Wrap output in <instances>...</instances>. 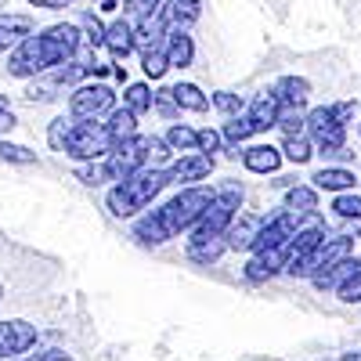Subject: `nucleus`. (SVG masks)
<instances>
[{
    "instance_id": "nucleus-1",
    "label": "nucleus",
    "mask_w": 361,
    "mask_h": 361,
    "mask_svg": "<svg viewBox=\"0 0 361 361\" xmlns=\"http://www.w3.org/2000/svg\"><path fill=\"white\" fill-rule=\"evenodd\" d=\"M357 105L354 102H336V105H318L307 112V137L314 141V148L329 159H347L350 152L343 148L347 141V123L354 119Z\"/></svg>"
},
{
    "instance_id": "nucleus-2",
    "label": "nucleus",
    "mask_w": 361,
    "mask_h": 361,
    "mask_svg": "<svg viewBox=\"0 0 361 361\" xmlns=\"http://www.w3.org/2000/svg\"><path fill=\"white\" fill-rule=\"evenodd\" d=\"M170 185V173L166 170H137V173H130L127 180H116V188H109V209L116 217H134V214H141V209H148L152 206V199L163 192Z\"/></svg>"
},
{
    "instance_id": "nucleus-3",
    "label": "nucleus",
    "mask_w": 361,
    "mask_h": 361,
    "mask_svg": "<svg viewBox=\"0 0 361 361\" xmlns=\"http://www.w3.org/2000/svg\"><path fill=\"white\" fill-rule=\"evenodd\" d=\"M112 148H116V141L102 119H73V130H69L62 156H69L76 163H94V159H105Z\"/></svg>"
},
{
    "instance_id": "nucleus-4",
    "label": "nucleus",
    "mask_w": 361,
    "mask_h": 361,
    "mask_svg": "<svg viewBox=\"0 0 361 361\" xmlns=\"http://www.w3.org/2000/svg\"><path fill=\"white\" fill-rule=\"evenodd\" d=\"M209 199H214V192H206V188H195V185H192V188H185V192H177V195H173L166 206H159V209H163V217H166L170 231L180 235V231H192V228L202 221Z\"/></svg>"
},
{
    "instance_id": "nucleus-5",
    "label": "nucleus",
    "mask_w": 361,
    "mask_h": 361,
    "mask_svg": "<svg viewBox=\"0 0 361 361\" xmlns=\"http://www.w3.org/2000/svg\"><path fill=\"white\" fill-rule=\"evenodd\" d=\"M238 209H243V188L238 185H221L209 199L202 221L192 228V231H206V235H224L231 228V221L238 217Z\"/></svg>"
},
{
    "instance_id": "nucleus-6",
    "label": "nucleus",
    "mask_w": 361,
    "mask_h": 361,
    "mask_svg": "<svg viewBox=\"0 0 361 361\" xmlns=\"http://www.w3.org/2000/svg\"><path fill=\"white\" fill-rule=\"evenodd\" d=\"M148 163H152V137H141V134H134L123 145H116L112 152L105 156V166H109L112 180H127L130 173L145 170Z\"/></svg>"
},
{
    "instance_id": "nucleus-7",
    "label": "nucleus",
    "mask_w": 361,
    "mask_h": 361,
    "mask_svg": "<svg viewBox=\"0 0 361 361\" xmlns=\"http://www.w3.org/2000/svg\"><path fill=\"white\" fill-rule=\"evenodd\" d=\"M347 257H354V238H347V235H325L318 243V250L304 260V267L296 271V279H318V275H325V271H333L336 264H343Z\"/></svg>"
},
{
    "instance_id": "nucleus-8",
    "label": "nucleus",
    "mask_w": 361,
    "mask_h": 361,
    "mask_svg": "<svg viewBox=\"0 0 361 361\" xmlns=\"http://www.w3.org/2000/svg\"><path fill=\"white\" fill-rule=\"evenodd\" d=\"M116 109V94L109 83H83L69 98V116L73 119H109Z\"/></svg>"
},
{
    "instance_id": "nucleus-9",
    "label": "nucleus",
    "mask_w": 361,
    "mask_h": 361,
    "mask_svg": "<svg viewBox=\"0 0 361 361\" xmlns=\"http://www.w3.org/2000/svg\"><path fill=\"white\" fill-rule=\"evenodd\" d=\"M47 69H54V66H51V54H47L40 33H37V37H25V40L8 54V73L18 76V80L40 76V73H47Z\"/></svg>"
},
{
    "instance_id": "nucleus-10",
    "label": "nucleus",
    "mask_w": 361,
    "mask_h": 361,
    "mask_svg": "<svg viewBox=\"0 0 361 361\" xmlns=\"http://www.w3.org/2000/svg\"><path fill=\"white\" fill-rule=\"evenodd\" d=\"M33 343H37V325H29L22 318L0 322V361H15L18 354H25Z\"/></svg>"
},
{
    "instance_id": "nucleus-11",
    "label": "nucleus",
    "mask_w": 361,
    "mask_h": 361,
    "mask_svg": "<svg viewBox=\"0 0 361 361\" xmlns=\"http://www.w3.org/2000/svg\"><path fill=\"white\" fill-rule=\"evenodd\" d=\"M325 238V231L318 224H307V228H300L293 238H289V246H286V271L296 279V271L304 267V260L318 250V243Z\"/></svg>"
},
{
    "instance_id": "nucleus-12",
    "label": "nucleus",
    "mask_w": 361,
    "mask_h": 361,
    "mask_svg": "<svg viewBox=\"0 0 361 361\" xmlns=\"http://www.w3.org/2000/svg\"><path fill=\"white\" fill-rule=\"evenodd\" d=\"M199 15H202L199 0H163V8H159V18L166 25V33H188V29L199 22Z\"/></svg>"
},
{
    "instance_id": "nucleus-13",
    "label": "nucleus",
    "mask_w": 361,
    "mask_h": 361,
    "mask_svg": "<svg viewBox=\"0 0 361 361\" xmlns=\"http://www.w3.org/2000/svg\"><path fill=\"white\" fill-rule=\"evenodd\" d=\"M170 180H185V185H195V180H206L209 173H214V156H206V152H188V156H180L170 170Z\"/></svg>"
},
{
    "instance_id": "nucleus-14",
    "label": "nucleus",
    "mask_w": 361,
    "mask_h": 361,
    "mask_svg": "<svg viewBox=\"0 0 361 361\" xmlns=\"http://www.w3.org/2000/svg\"><path fill=\"white\" fill-rule=\"evenodd\" d=\"M134 238L145 243V246H159V243H170V238H177V235L170 231L163 209H148V214L137 217V224H134Z\"/></svg>"
},
{
    "instance_id": "nucleus-15",
    "label": "nucleus",
    "mask_w": 361,
    "mask_h": 361,
    "mask_svg": "<svg viewBox=\"0 0 361 361\" xmlns=\"http://www.w3.org/2000/svg\"><path fill=\"white\" fill-rule=\"evenodd\" d=\"M25 37H33V18H29V15H15V11L0 15V54L15 51Z\"/></svg>"
},
{
    "instance_id": "nucleus-16",
    "label": "nucleus",
    "mask_w": 361,
    "mask_h": 361,
    "mask_svg": "<svg viewBox=\"0 0 361 361\" xmlns=\"http://www.w3.org/2000/svg\"><path fill=\"white\" fill-rule=\"evenodd\" d=\"M260 228H264L260 217H253V214H238V217L231 221V228L224 231L228 250H253V243L260 238Z\"/></svg>"
},
{
    "instance_id": "nucleus-17",
    "label": "nucleus",
    "mask_w": 361,
    "mask_h": 361,
    "mask_svg": "<svg viewBox=\"0 0 361 361\" xmlns=\"http://www.w3.org/2000/svg\"><path fill=\"white\" fill-rule=\"evenodd\" d=\"M228 253V243L224 235H206V231H192L188 238V260L195 264H217L221 257Z\"/></svg>"
},
{
    "instance_id": "nucleus-18",
    "label": "nucleus",
    "mask_w": 361,
    "mask_h": 361,
    "mask_svg": "<svg viewBox=\"0 0 361 361\" xmlns=\"http://www.w3.org/2000/svg\"><path fill=\"white\" fill-rule=\"evenodd\" d=\"M166 25H163V18L159 15H148V18H141L137 25H134V51L145 58L148 51H156V47H163L166 44Z\"/></svg>"
},
{
    "instance_id": "nucleus-19",
    "label": "nucleus",
    "mask_w": 361,
    "mask_h": 361,
    "mask_svg": "<svg viewBox=\"0 0 361 361\" xmlns=\"http://www.w3.org/2000/svg\"><path fill=\"white\" fill-rule=\"evenodd\" d=\"M279 271H286V246H279V250H260V253L246 264V279H250V282H267V279H275Z\"/></svg>"
},
{
    "instance_id": "nucleus-20",
    "label": "nucleus",
    "mask_w": 361,
    "mask_h": 361,
    "mask_svg": "<svg viewBox=\"0 0 361 361\" xmlns=\"http://www.w3.org/2000/svg\"><path fill=\"white\" fill-rule=\"evenodd\" d=\"M271 94L279 98L282 109H304L307 98H311V83L304 76H282L275 87H271Z\"/></svg>"
},
{
    "instance_id": "nucleus-21",
    "label": "nucleus",
    "mask_w": 361,
    "mask_h": 361,
    "mask_svg": "<svg viewBox=\"0 0 361 361\" xmlns=\"http://www.w3.org/2000/svg\"><path fill=\"white\" fill-rule=\"evenodd\" d=\"M105 47L116 62H123V58L134 51V22L130 18H116L112 25H105Z\"/></svg>"
},
{
    "instance_id": "nucleus-22",
    "label": "nucleus",
    "mask_w": 361,
    "mask_h": 361,
    "mask_svg": "<svg viewBox=\"0 0 361 361\" xmlns=\"http://www.w3.org/2000/svg\"><path fill=\"white\" fill-rule=\"evenodd\" d=\"M279 112H282V105H279V98L271 94V90H260V94L246 105V116L253 119V127L257 130H271L279 123Z\"/></svg>"
},
{
    "instance_id": "nucleus-23",
    "label": "nucleus",
    "mask_w": 361,
    "mask_h": 361,
    "mask_svg": "<svg viewBox=\"0 0 361 361\" xmlns=\"http://www.w3.org/2000/svg\"><path fill=\"white\" fill-rule=\"evenodd\" d=\"M243 163L253 173H275L282 166V148H275V145H250L243 152Z\"/></svg>"
},
{
    "instance_id": "nucleus-24",
    "label": "nucleus",
    "mask_w": 361,
    "mask_h": 361,
    "mask_svg": "<svg viewBox=\"0 0 361 361\" xmlns=\"http://www.w3.org/2000/svg\"><path fill=\"white\" fill-rule=\"evenodd\" d=\"M357 271H361V257H347L343 264H336L333 271H325V275H318V279H311L314 282V289H329V293H340L354 275H357Z\"/></svg>"
},
{
    "instance_id": "nucleus-25",
    "label": "nucleus",
    "mask_w": 361,
    "mask_h": 361,
    "mask_svg": "<svg viewBox=\"0 0 361 361\" xmlns=\"http://www.w3.org/2000/svg\"><path fill=\"white\" fill-rule=\"evenodd\" d=\"M311 185L318 188V192H350L354 188V173L350 170H343V166H325V170H318L314 177H311Z\"/></svg>"
},
{
    "instance_id": "nucleus-26",
    "label": "nucleus",
    "mask_w": 361,
    "mask_h": 361,
    "mask_svg": "<svg viewBox=\"0 0 361 361\" xmlns=\"http://www.w3.org/2000/svg\"><path fill=\"white\" fill-rule=\"evenodd\" d=\"M166 58H170V69H188L192 58H195V40L188 33H170L166 37Z\"/></svg>"
},
{
    "instance_id": "nucleus-27",
    "label": "nucleus",
    "mask_w": 361,
    "mask_h": 361,
    "mask_svg": "<svg viewBox=\"0 0 361 361\" xmlns=\"http://www.w3.org/2000/svg\"><path fill=\"white\" fill-rule=\"evenodd\" d=\"M286 209L296 217H311L318 209V188L314 185H293L286 195Z\"/></svg>"
},
{
    "instance_id": "nucleus-28",
    "label": "nucleus",
    "mask_w": 361,
    "mask_h": 361,
    "mask_svg": "<svg viewBox=\"0 0 361 361\" xmlns=\"http://www.w3.org/2000/svg\"><path fill=\"white\" fill-rule=\"evenodd\" d=\"M105 127H109V134H112L116 145H123V141H130V137L137 134V116H134L127 105H123V109H112L109 119H105Z\"/></svg>"
},
{
    "instance_id": "nucleus-29",
    "label": "nucleus",
    "mask_w": 361,
    "mask_h": 361,
    "mask_svg": "<svg viewBox=\"0 0 361 361\" xmlns=\"http://www.w3.org/2000/svg\"><path fill=\"white\" fill-rule=\"evenodd\" d=\"M163 141L170 145V152H185V156H188V152H199V130H192V127H185V123H173Z\"/></svg>"
},
{
    "instance_id": "nucleus-30",
    "label": "nucleus",
    "mask_w": 361,
    "mask_h": 361,
    "mask_svg": "<svg viewBox=\"0 0 361 361\" xmlns=\"http://www.w3.org/2000/svg\"><path fill=\"white\" fill-rule=\"evenodd\" d=\"M170 94H173L177 109H188V112H202L209 105V98L202 94L195 83H177V87H170Z\"/></svg>"
},
{
    "instance_id": "nucleus-31",
    "label": "nucleus",
    "mask_w": 361,
    "mask_h": 361,
    "mask_svg": "<svg viewBox=\"0 0 361 361\" xmlns=\"http://www.w3.org/2000/svg\"><path fill=\"white\" fill-rule=\"evenodd\" d=\"M152 102H156V94L148 90V83H130V87L123 90V105H127L134 116L148 112V109H152Z\"/></svg>"
},
{
    "instance_id": "nucleus-32",
    "label": "nucleus",
    "mask_w": 361,
    "mask_h": 361,
    "mask_svg": "<svg viewBox=\"0 0 361 361\" xmlns=\"http://www.w3.org/2000/svg\"><path fill=\"white\" fill-rule=\"evenodd\" d=\"M257 134V127H253V119L243 112V116H235V119H228L224 123V130H221V137L228 141V145H243L246 137H253Z\"/></svg>"
},
{
    "instance_id": "nucleus-33",
    "label": "nucleus",
    "mask_w": 361,
    "mask_h": 361,
    "mask_svg": "<svg viewBox=\"0 0 361 361\" xmlns=\"http://www.w3.org/2000/svg\"><path fill=\"white\" fill-rule=\"evenodd\" d=\"M286 137H300V134H307V112L304 109H282L279 112V123Z\"/></svg>"
},
{
    "instance_id": "nucleus-34",
    "label": "nucleus",
    "mask_w": 361,
    "mask_h": 361,
    "mask_svg": "<svg viewBox=\"0 0 361 361\" xmlns=\"http://www.w3.org/2000/svg\"><path fill=\"white\" fill-rule=\"evenodd\" d=\"M282 156H286L289 163H307V159L314 156V141H311L307 134H300V137H286Z\"/></svg>"
},
{
    "instance_id": "nucleus-35",
    "label": "nucleus",
    "mask_w": 361,
    "mask_h": 361,
    "mask_svg": "<svg viewBox=\"0 0 361 361\" xmlns=\"http://www.w3.org/2000/svg\"><path fill=\"white\" fill-rule=\"evenodd\" d=\"M69 130H73V116H58V119H51V127H47V145L54 148V152H66Z\"/></svg>"
},
{
    "instance_id": "nucleus-36",
    "label": "nucleus",
    "mask_w": 361,
    "mask_h": 361,
    "mask_svg": "<svg viewBox=\"0 0 361 361\" xmlns=\"http://www.w3.org/2000/svg\"><path fill=\"white\" fill-rule=\"evenodd\" d=\"M141 69H145V76L148 80H159L166 69H170V58H166V44L163 47H156V51H148L145 58H141Z\"/></svg>"
},
{
    "instance_id": "nucleus-37",
    "label": "nucleus",
    "mask_w": 361,
    "mask_h": 361,
    "mask_svg": "<svg viewBox=\"0 0 361 361\" xmlns=\"http://www.w3.org/2000/svg\"><path fill=\"white\" fill-rule=\"evenodd\" d=\"M0 159H4V163H18V166H29V163H37V152H29L25 145L0 141Z\"/></svg>"
},
{
    "instance_id": "nucleus-38",
    "label": "nucleus",
    "mask_w": 361,
    "mask_h": 361,
    "mask_svg": "<svg viewBox=\"0 0 361 361\" xmlns=\"http://www.w3.org/2000/svg\"><path fill=\"white\" fill-rule=\"evenodd\" d=\"M333 209H336V217H343V221L361 217V195H354V192H340V195L333 199Z\"/></svg>"
},
{
    "instance_id": "nucleus-39",
    "label": "nucleus",
    "mask_w": 361,
    "mask_h": 361,
    "mask_svg": "<svg viewBox=\"0 0 361 361\" xmlns=\"http://www.w3.org/2000/svg\"><path fill=\"white\" fill-rule=\"evenodd\" d=\"M214 105H217V112H224L228 119H235V116H243V112H246L243 98L231 94V90H217V94H214Z\"/></svg>"
},
{
    "instance_id": "nucleus-40",
    "label": "nucleus",
    "mask_w": 361,
    "mask_h": 361,
    "mask_svg": "<svg viewBox=\"0 0 361 361\" xmlns=\"http://www.w3.org/2000/svg\"><path fill=\"white\" fill-rule=\"evenodd\" d=\"M76 177L83 180V185H90V188H98V185H105V180H112V177H109L105 159H102V163H87V166H80V170H76Z\"/></svg>"
},
{
    "instance_id": "nucleus-41",
    "label": "nucleus",
    "mask_w": 361,
    "mask_h": 361,
    "mask_svg": "<svg viewBox=\"0 0 361 361\" xmlns=\"http://www.w3.org/2000/svg\"><path fill=\"white\" fill-rule=\"evenodd\" d=\"M159 8H163V0H123V11H127L134 22H141V18H148V15H159Z\"/></svg>"
},
{
    "instance_id": "nucleus-42",
    "label": "nucleus",
    "mask_w": 361,
    "mask_h": 361,
    "mask_svg": "<svg viewBox=\"0 0 361 361\" xmlns=\"http://www.w3.org/2000/svg\"><path fill=\"white\" fill-rule=\"evenodd\" d=\"M80 25H83V40H87L90 47L105 44V25H102L94 15H83V18H80Z\"/></svg>"
},
{
    "instance_id": "nucleus-43",
    "label": "nucleus",
    "mask_w": 361,
    "mask_h": 361,
    "mask_svg": "<svg viewBox=\"0 0 361 361\" xmlns=\"http://www.w3.org/2000/svg\"><path fill=\"white\" fill-rule=\"evenodd\" d=\"M221 145H224V137H221V130H199V152H206V156H217L221 152Z\"/></svg>"
},
{
    "instance_id": "nucleus-44",
    "label": "nucleus",
    "mask_w": 361,
    "mask_h": 361,
    "mask_svg": "<svg viewBox=\"0 0 361 361\" xmlns=\"http://www.w3.org/2000/svg\"><path fill=\"white\" fill-rule=\"evenodd\" d=\"M336 296L343 300V304H361V271H357V275H354V279H350V282L336 293Z\"/></svg>"
},
{
    "instance_id": "nucleus-45",
    "label": "nucleus",
    "mask_w": 361,
    "mask_h": 361,
    "mask_svg": "<svg viewBox=\"0 0 361 361\" xmlns=\"http://www.w3.org/2000/svg\"><path fill=\"white\" fill-rule=\"evenodd\" d=\"M163 116H177L180 109H177V102H173V94H170V90H159V94H156V102H152Z\"/></svg>"
},
{
    "instance_id": "nucleus-46",
    "label": "nucleus",
    "mask_w": 361,
    "mask_h": 361,
    "mask_svg": "<svg viewBox=\"0 0 361 361\" xmlns=\"http://www.w3.org/2000/svg\"><path fill=\"white\" fill-rule=\"evenodd\" d=\"M22 361H73V354H66V350H40V354L22 357Z\"/></svg>"
},
{
    "instance_id": "nucleus-47",
    "label": "nucleus",
    "mask_w": 361,
    "mask_h": 361,
    "mask_svg": "<svg viewBox=\"0 0 361 361\" xmlns=\"http://www.w3.org/2000/svg\"><path fill=\"white\" fill-rule=\"evenodd\" d=\"M15 127V112L11 109H0V134H8Z\"/></svg>"
},
{
    "instance_id": "nucleus-48",
    "label": "nucleus",
    "mask_w": 361,
    "mask_h": 361,
    "mask_svg": "<svg viewBox=\"0 0 361 361\" xmlns=\"http://www.w3.org/2000/svg\"><path fill=\"white\" fill-rule=\"evenodd\" d=\"M29 4H33V8H51V11H54V8H66L69 0H29Z\"/></svg>"
},
{
    "instance_id": "nucleus-49",
    "label": "nucleus",
    "mask_w": 361,
    "mask_h": 361,
    "mask_svg": "<svg viewBox=\"0 0 361 361\" xmlns=\"http://www.w3.org/2000/svg\"><path fill=\"white\" fill-rule=\"evenodd\" d=\"M347 238H354V235H361V217H350L347 221V231H343Z\"/></svg>"
},
{
    "instance_id": "nucleus-50",
    "label": "nucleus",
    "mask_w": 361,
    "mask_h": 361,
    "mask_svg": "<svg viewBox=\"0 0 361 361\" xmlns=\"http://www.w3.org/2000/svg\"><path fill=\"white\" fill-rule=\"evenodd\" d=\"M0 109H8V98L4 94H0Z\"/></svg>"
},
{
    "instance_id": "nucleus-51",
    "label": "nucleus",
    "mask_w": 361,
    "mask_h": 361,
    "mask_svg": "<svg viewBox=\"0 0 361 361\" xmlns=\"http://www.w3.org/2000/svg\"><path fill=\"white\" fill-rule=\"evenodd\" d=\"M0 296H4V286H0Z\"/></svg>"
},
{
    "instance_id": "nucleus-52",
    "label": "nucleus",
    "mask_w": 361,
    "mask_h": 361,
    "mask_svg": "<svg viewBox=\"0 0 361 361\" xmlns=\"http://www.w3.org/2000/svg\"><path fill=\"white\" fill-rule=\"evenodd\" d=\"M0 8H4V0H0Z\"/></svg>"
}]
</instances>
